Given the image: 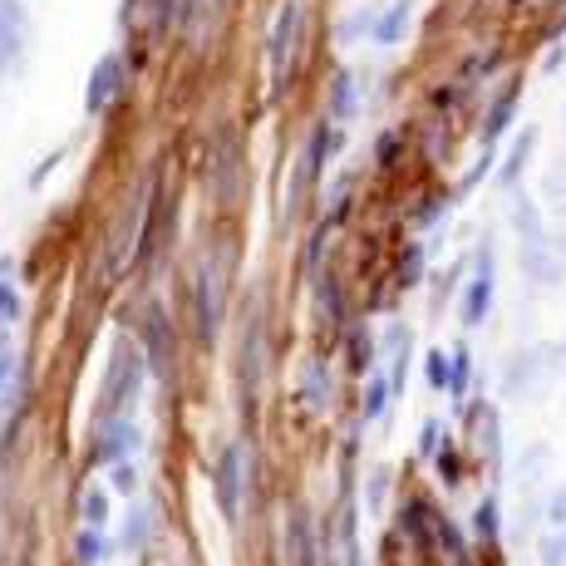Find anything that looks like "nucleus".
Here are the masks:
<instances>
[{"label": "nucleus", "mask_w": 566, "mask_h": 566, "mask_svg": "<svg viewBox=\"0 0 566 566\" xmlns=\"http://www.w3.org/2000/svg\"><path fill=\"white\" fill-rule=\"evenodd\" d=\"M168 315H163V306H148L144 311V345H148V365H154V369H163V365H168Z\"/></svg>", "instance_id": "nucleus-12"}, {"label": "nucleus", "mask_w": 566, "mask_h": 566, "mask_svg": "<svg viewBox=\"0 0 566 566\" xmlns=\"http://www.w3.org/2000/svg\"><path fill=\"white\" fill-rule=\"evenodd\" d=\"M261 321L252 311V321H247V340H242V395L252 399L256 395V379H261Z\"/></svg>", "instance_id": "nucleus-13"}, {"label": "nucleus", "mask_w": 566, "mask_h": 566, "mask_svg": "<svg viewBox=\"0 0 566 566\" xmlns=\"http://www.w3.org/2000/svg\"><path fill=\"white\" fill-rule=\"evenodd\" d=\"M517 232H522V271H527V276L537 281V286H557V281L566 276L562 247L537 227V217H532V207H527V202L517 207Z\"/></svg>", "instance_id": "nucleus-1"}, {"label": "nucleus", "mask_w": 566, "mask_h": 566, "mask_svg": "<svg viewBox=\"0 0 566 566\" xmlns=\"http://www.w3.org/2000/svg\"><path fill=\"white\" fill-rule=\"evenodd\" d=\"M118 94H124V54L108 50L104 60L90 70V90H84V108H90V114L99 118L104 108L118 99Z\"/></svg>", "instance_id": "nucleus-6"}, {"label": "nucleus", "mask_w": 566, "mask_h": 566, "mask_svg": "<svg viewBox=\"0 0 566 566\" xmlns=\"http://www.w3.org/2000/svg\"><path fill=\"white\" fill-rule=\"evenodd\" d=\"M296 45H301V6L296 0H286L276 15V25H271L266 35V64H271V90H286L291 80V60H296Z\"/></svg>", "instance_id": "nucleus-3"}, {"label": "nucleus", "mask_w": 566, "mask_h": 566, "mask_svg": "<svg viewBox=\"0 0 566 566\" xmlns=\"http://www.w3.org/2000/svg\"><path fill=\"white\" fill-rule=\"evenodd\" d=\"M0 15L15 20V25H25V10H20V0H0Z\"/></svg>", "instance_id": "nucleus-25"}, {"label": "nucleus", "mask_w": 566, "mask_h": 566, "mask_svg": "<svg viewBox=\"0 0 566 566\" xmlns=\"http://www.w3.org/2000/svg\"><path fill=\"white\" fill-rule=\"evenodd\" d=\"M513 108H517V90H507L503 99H497L493 114H488V124H483V138H488V144H497V134H503L507 118H513Z\"/></svg>", "instance_id": "nucleus-19"}, {"label": "nucleus", "mask_w": 566, "mask_h": 566, "mask_svg": "<svg viewBox=\"0 0 566 566\" xmlns=\"http://www.w3.org/2000/svg\"><path fill=\"white\" fill-rule=\"evenodd\" d=\"M552 365H557V375L566 379V340L557 345V350H552Z\"/></svg>", "instance_id": "nucleus-26"}, {"label": "nucleus", "mask_w": 566, "mask_h": 566, "mask_svg": "<svg viewBox=\"0 0 566 566\" xmlns=\"http://www.w3.org/2000/svg\"><path fill=\"white\" fill-rule=\"evenodd\" d=\"M25 60V25L0 15V74H15Z\"/></svg>", "instance_id": "nucleus-14"}, {"label": "nucleus", "mask_w": 566, "mask_h": 566, "mask_svg": "<svg viewBox=\"0 0 566 566\" xmlns=\"http://www.w3.org/2000/svg\"><path fill=\"white\" fill-rule=\"evenodd\" d=\"M84 527H108V488H84Z\"/></svg>", "instance_id": "nucleus-18"}, {"label": "nucleus", "mask_w": 566, "mask_h": 566, "mask_svg": "<svg viewBox=\"0 0 566 566\" xmlns=\"http://www.w3.org/2000/svg\"><path fill=\"white\" fill-rule=\"evenodd\" d=\"M542 566H566V488L562 493H552L547 503V527H542Z\"/></svg>", "instance_id": "nucleus-8"}, {"label": "nucleus", "mask_w": 566, "mask_h": 566, "mask_svg": "<svg viewBox=\"0 0 566 566\" xmlns=\"http://www.w3.org/2000/svg\"><path fill=\"white\" fill-rule=\"evenodd\" d=\"M10 385H15V355L0 350V395H6Z\"/></svg>", "instance_id": "nucleus-23"}, {"label": "nucleus", "mask_w": 566, "mask_h": 566, "mask_svg": "<svg viewBox=\"0 0 566 566\" xmlns=\"http://www.w3.org/2000/svg\"><path fill=\"white\" fill-rule=\"evenodd\" d=\"M331 118H335V124H340V118L350 124V118H355V80H350V74H335V84H331Z\"/></svg>", "instance_id": "nucleus-16"}, {"label": "nucleus", "mask_w": 566, "mask_h": 566, "mask_svg": "<svg viewBox=\"0 0 566 566\" xmlns=\"http://www.w3.org/2000/svg\"><path fill=\"white\" fill-rule=\"evenodd\" d=\"M20 306H15V291L10 286H0V321H15Z\"/></svg>", "instance_id": "nucleus-24"}, {"label": "nucleus", "mask_w": 566, "mask_h": 566, "mask_svg": "<svg viewBox=\"0 0 566 566\" xmlns=\"http://www.w3.org/2000/svg\"><path fill=\"white\" fill-rule=\"evenodd\" d=\"M168 237H172V198H168V192H158V202H148V222H144V232H138L134 261H144V266H148Z\"/></svg>", "instance_id": "nucleus-7"}, {"label": "nucleus", "mask_w": 566, "mask_h": 566, "mask_svg": "<svg viewBox=\"0 0 566 566\" xmlns=\"http://www.w3.org/2000/svg\"><path fill=\"white\" fill-rule=\"evenodd\" d=\"M242 488H247V459L242 449H222V459H217V513L227 522L242 517Z\"/></svg>", "instance_id": "nucleus-5"}, {"label": "nucleus", "mask_w": 566, "mask_h": 566, "mask_svg": "<svg viewBox=\"0 0 566 566\" xmlns=\"http://www.w3.org/2000/svg\"><path fill=\"white\" fill-rule=\"evenodd\" d=\"M291 552H296V566H315V537H311V522L296 517L291 527Z\"/></svg>", "instance_id": "nucleus-20"}, {"label": "nucleus", "mask_w": 566, "mask_h": 566, "mask_svg": "<svg viewBox=\"0 0 566 566\" xmlns=\"http://www.w3.org/2000/svg\"><path fill=\"white\" fill-rule=\"evenodd\" d=\"M552 369H557V365H552V350H522L503 369V389L513 399H537L542 389H547Z\"/></svg>", "instance_id": "nucleus-4"}, {"label": "nucleus", "mask_w": 566, "mask_h": 566, "mask_svg": "<svg viewBox=\"0 0 566 566\" xmlns=\"http://www.w3.org/2000/svg\"><path fill=\"white\" fill-rule=\"evenodd\" d=\"M138 385H144V365H138L134 345L118 340L114 355H108V369H104V389H99V419H114V413H128L134 405Z\"/></svg>", "instance_id": "nucleus-2"}, {"label": "nucleus", "mask_w": 566, "mask_h": 566, "mask_svg": "<svg viewBox=\"0 0 566 566\" xmlns=\"http://www.w3.org/2000/svg\"><path fill=\"white\" fill-rule=\"evenodd\" d=\"M488 306H493V266H488V256H483V261H478L473 286L463 291V325H483Z\"/></svg>", "instance_id": "nucleus-10"}, {"label": "nucleus", "mask_w": 566, "mask_h": 566, "mask_svg": "<svg viewBox=\"0 0 566 566\" xmlns=\"http://www.w3.org/2000/svg\"><path fill=\"white\" fill-rule=\"evenodd\" d=\"M429 385H433V389L453 385V379H449V360H443V355H429Z\"/></svg>", "instance_id": "nucleus-22"}, {"label": "nucleus", "mask_w": 566, "mask_h": 566, "mask_svg": "<svg viewBox=\"0 0 566 566\" xmlns=\"http://www.w3.org/2000/svg\"><path fill=\"white\" fill-rule=\"evenodd\" d=\"M198 321H202V345H212V335H217V271H212V261L198 266Z\"/></svg>", "instance_id": "nucleus-11"}, {"label": "nucleus", "mask_w": 566, "mask_h": 566, "mask_svg": "<svg viewBox=\"0 0 566 566\" xmlns=\"http://www.w3.org/2000/svg\"><path fill=\"white\" fill-rule=\"evenodd\" d=\"M409 10H413V0H395V6L379 15V25H375V40H379V45H399V40H405Z\"/></svg>", "instance_id": "nucleus-15"}, {"label": "nucleus", "mask_w": 566, "mask_h": 566, "mask_svg": "<svg viewBox=\"0 0 566 566\" xmlns=\"http://www.w3.org/2000/svg\"><path fill=\"white\" fill-rule=\"evenodd\" d=\"M128 449H134V423H128V413L99 419V463H124Z\"/></svg>", "instance_id": "nucleus-9"}, {"label": "nucleus", "mask_w": 566, "mask_h": 566, "mask_svg": "<svg viewBox=\"0 0 566 566\" xmlns=\"http://www.w3.org/2000/svg\"><path fill=\"white\" fill-rule=\"evenodd\" d=\"M99 532H104V527H84V532H80V562H84V566H99V552H104Z\"/></svg>", "instance_id": "nucleus-21"}, {"label": "nucleus", "mask_w": 566, "mask_h": 566, "mask_svg": "<svg viewBox=\"0 0 566 566\" xmlns=\"http://www.w3.org/2000/svg\"><path fill=\"white\" fill-rule=\"evenodd\" d=\"M532 144H537L532 134H522L513 144V154H507V163H503V188H517L522 182V168H527V158H532Z\"/></svg>", "instance_id": "nucleus-17"}]
</instances>
